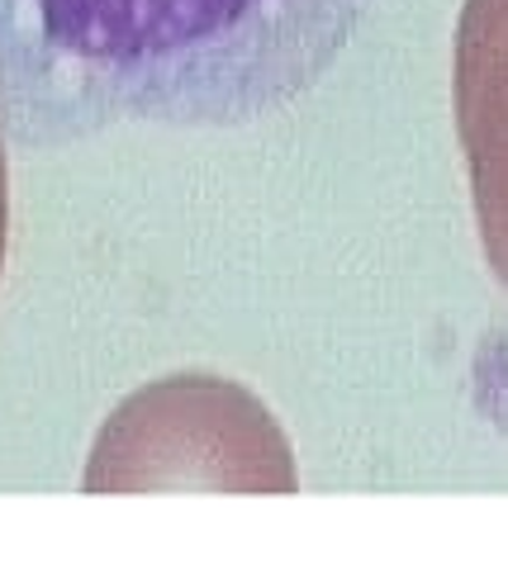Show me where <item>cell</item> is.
<instances>
[{"label":"cell","instance_id":"1","mask_svg":"<svg viewBox=\"0 0 508 569\" xmlns=\"http://www.w3.org/2000/svg\"><path fill=\"white\" fill-rule=\"evenodd\" d=\"M376 0H0V129H238L309 96Z\"/></svg>","mask_w":508,"mask_h":569},{"label":"cell","instance_id":"2","mask_svg":"<svg viewBox=\"0 0 508 569\" xmlns=\"http://www.w3.org/2000/svg\"><path fill=\"white\" fill-rule=\"evenodd\" d=\"M86 493H295V451L252 389L209 370L152 380L114 408L86 460Z\"/></svg>","mask_w":508,"mask_h":569},{"label":"cell","instance_id":"3","mask_svg":"<svg viewBox=\"0 0 508 569\" xmlns=\"http://www.w3.org/2000/svg\"><path fill=\"white\" fill-rule=\"evenodd\" d=\"M451 104L489 271L508 290V0H466L451 58Z\"/></svg>","mask_w":508,"mask_h":569},{"label":"cell","instance_id":"4","mask_svg":"<svg viewBox=\"0 0 508 569\" xmlns=\"http://www.w3.org/2000/svg\"><path fill=\"white\" fill-rule=\"evenodd\" d=\"M6 238H10V167H6V129H0V266H6Z\"/></svg>","mask_w":508,"mask_h":569}]
</instances>
